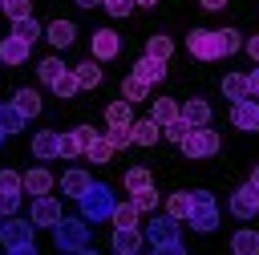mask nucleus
I'll return each instance as SVG.
<instances>
[{
	"instance_id": "1",
	"label": "nucleus",
	"mask_w": 259,
	"mask_h": 255,
	"mask_svg": "<svg viewBox=\"0 0 259 255\" xmlns=\"http://www.w3.org/2000/svg\"><path fill=\"white\" fill-rule=\"evenodd\" d=\"M182 219H174L170 210H162V215H154L142 231H146V247L150 251H158V255H182L186 247H182V227H178Z\"/></svg>"
},
{
	"instance_id": "2",
	"label": "nucleus",
	"mask_w": 259,
	"mask_h": 255,
	"mask_svg": "<svg viewBox=\"0 0 259 255\" xmlns=\"http://www.w3.org/2000/svg\"><path fill=\"white\" fill-rule=\"evenodd\" d=\"M53 243H57V251H69V255H89L97 243H93V227H89V219L85 215H77V219H61L57 227H53Z\"/></svg>"
},
{
	"instance_id": "3",
	"label": "nucleus",
	"mask_w": 259,
	"mask_h": 255,
	"mask_svg": "<svg viewBox=\"0 0 259 255\" xmlns=\"http://www.w3.org/2000/svg\"><path fill=\"white\" fill-rule=\"evenodd\" d=\"M36 223L32 219H16V215H4V223H0V243H4V251L8 255H32L36 251Z\"/></svg>"
},
{
	"instance_id": "4",
	"label": "nucleus",
	"mask_w": 259,
	"mask_h": 255,
	"mask_svg": "<svg viewBox=\"0 0 259 255\" xmlns=\"http://www.w3.org/2000/svg\"><path fill=\"white\" fill-rule=\"evenodd\" d=\"M113 206H117V194H113V186H105V182H93V186L77 198V210H81L89 223L113 219Z\"/></svg>"
},
{
	"instance_id": "5",
	"label": "nucleus",
	"mask_w": 259,
	"mask_h": 255,
	"mask_svg": "<svg viewBox=\"0 0 259 255\" xmlns=\"http://www.w3.org/2000/svg\"><path fill=\"white\" fill-rule=\"evenodd\" d=\"M186 49H190V57H198V61H223L219 28H190V36H186Z\"/></svg>"
},
{
	"instance_id": "6",
	"label": "nucleus",
	"mask_w": 259,
	"mask_h": 255,
	"mask_svg": "<svg viewBox=\"0 0 259 255\" xmlns=\"http://www.w3.org/2000/svg\"><path fill=\"white\" fill-rule=\"evenodd\" d=\"M178 146H182V154H186V158H210V154L219 150V134H214V130H206V125H194Z\"/></svg>"
},
{
	"instance_id": "7",
	"label": "nucleus",
	"mask_w": 259,
	"mask_h": 255,
	"mask_svg": "<svg viewBox=\"0 0 259 255\" xmlns=\"http://www.w3.org/2000/svg\"><path fill=\"white\" fill-rule=\"evenodd\" d=\"M227 210H231L235 219H255V215H259V182L247 178V182L227 198Z\"/></svg>"
},
{
	"instance_id": "8",
	"label": "nucleus",
	"mask_w": 259,
	"mask_h": 255,
	"mask_svg": "<svg viewBox=\"0 0 259 255\" xmlns=\"http://www.w3.org/2000/svg\"><path fill=\"white\" fill-rule=\"evenodd\" d=\"M28 219L36 223V227H57L65 215H61V198H53V194H36L32 198V206H28Z\"/></svg>"
},
{
	"instance_id": "9",
	"label": "nucleus",
	"mask_w": 259,
	"mask_h": 255,
	"mask_svg": "<svg viewBox=\"0 0 259 255\" xmlns=\"http://www.w3.org/2000/svg\"><path fill=\"white\" fill-rule=\"evenodd\" d=\"M97 138V130L93 125H77V130H65L61 134V158H81L85 154V146Z\"/></svg>"
},
{
	"instance_id": "10",
	"label": "nucleus",
	"mask_w": 259,
	"mask_h": 255,
	"mask_svg": "<svg viewBox=\"0 0 259 255\" xmlns=\"http://www.w3.org/2000/svg\"><path fill=\"white\" fill-rule=\"evenodd\" d=\"M146 247V231L142 227H113V251L117 255H138Z\"/></svg>"
},
{
	"instance_id": "11",
	"label": "nucleus",
	"mask_w": 259,
	"mask_h": 255,
	"mask_svg": "<svg viewBox=\"0 0 259 255\" xmlns=\"http://www.w3.org/2000/svg\"><path fill=\"white\" fill-rule=\"evenodd\" d=\"M231 125L235 130H259V101L255 97L231 101Z\"/></svg>"
},
{
	"instance_id": "12",
	"label": "nucleus",
	"mask_w": 259,
	"mask_h": 255,
	"mask_svg": "<svg viewBox=\"0 0 259 255\" xmlns=\"http://www.w3.org/2000/svg\"><path fill=\"white\" fill-rule=\"evenodd\" d=\"M117 49H121V36L113 28H93V57L97 61H113Z\"/></svg>"
},
{
	"instance_id": "13",
	"label": "nucleus",
	"mask_w": 259,
	"mask_h": 255,
	"mask_svg": "<svg viewBox=\"0 0 259 255\" xmlns=\"http://www.w3.org/2000/svg\"><path fill=\"white\" fill-rule=\"evenodd\" d=\"M198 235H210L214 227H219V206L214 202H194V210H190V219H186Z\"/></svg>"
},
{
	"instance_id": "14",
	"label": "nucleus",
	"mask_w": 259,
	"mask_h": 255,
	"mask_svg": "<svg viewBox=\"0 0 259 255\" xmlns=\"http://www.w3.org/2000/svg\"><path fill=\"white\" fill-rule=\"evenodd\" d=\"M134 73L146 81V85H158L162 77H166V61H158V57H150V53H142L138 61H134Z\"/></svg>"
},
{
	"instance_id": "15",
	"label": "nucleus",
	"mask_w": 259,
	"mask_h": 255,
	"mask_svg": "<svg viewBox=\"0 0 259 255\" xmlns=\"http://www.w3.org/2000/svg\"><path fill=\"white\" fill-rule=\"evenodd\" d=\"M32 154H36L40 162L61 158V134H57V130H40V134L32 138Z\"/></svg>"
},
{
	"instance_id": "16",
	"label": "nucleus",
	"mask_w": 259,
	"mask_h": 255,
	"mask_svg": "<svg viewBox=\"0 0 259 255\" xmlns=\"http://www.w3.org/2000/svg\"><path fill=\"white\" fill-rule=\"evenodd\" d=\"M89 186H93V178H89L85 170H77V166L61 174V194H65V198H81Z\"/></svg>"
},
{
	"instance_id": "17",
	"label": "nucleus",
	"mask_w": 259,
	"mask_h": 255,
	"mask_svg": "<svg viewBox=\"0 0 259 255\" xmlns=\"http://www.w3.org/2000/svg\"><path fill=\"white\" fill-rule=\"evenodd\" d=\"M28 49H32L28 40H20V36L8 32V36L0 40V61H4V65H24V61H28Z\"/></svg>"
},
{
	"instance_id": "18",
	"label": "nucleus",
	"mask_w": 259,
	"mask_h": 255,
	"mask_svg": "<svg viewBox=\"0 0 259 255\" xmlns=\"http://www.w3.org/2000/svg\"><path fill=\"white\" fill-rule=\"evenodd\" d=\"M45 36H49L53 49H69V45L77 40V24H73V20H53V24L45 28Z\"/></svg>"
},
{
	"instance_id": "19",
	"label": "nucleus",
	"mask_w": 259,
	"mask_h": 255,
	"mask_svg": "<svg viewBox=\"0 0 259 255\" xmlns=\"http://www.w3.org/2000/svg\"><path fill=\"white\" fill-rule=\"evenodd\" d=\"M182 117H186L190 125H206V121H210V101H206V97H186V101H182Z\"/></svg>"
},
{
	"instance_id": "20",
	"label": "nucleus",
	"mask_w": 259,
	"mask_h": 255,
	"mask_svg": "<svg viewBox=\"0 0 259 255\" xmlns=\"http://www.w3.org/2000/svg\"><path fill=\"white\" fill-rule=\"evenodd\" d=\"M231 251H235V255H259V231L239 227V231L231 235Z\"/></svg>"
},
{
	"instance_id": "21",
	"label": "nucleus",
	"mask_w": 259,
	"mask_h": 255,
	"mask_svg": "<svg viewBox=\"0 0 259 255\" xmlns=\"http://www.w3.org/2000/svg\"><path fill=\"white\" fill-rule=\"evenodd\" d=\"M8 32H12V36H20V40H28V45H36V40L45 36V28H40V24L32 20V12H28V16H16Z\"/></svg>"
},
{
	"instance_id": "22",
	"label": "nucleus",
	"mask_w": 259,
	"mask_h": 255,
	"mask_svg": "<svg viewBox=\"0 0 259 255\" xmlns=\"http://www.w3.org/2000/svg\"><path fill=\"white\" fill-rule=\"evenodd\" d=\"M105 121L109 125H134V101H125V97L109 101L105 105Z\"/></svg>"
},
{
	"instance_id": "23",
	"label": "nucleus",
	"mask_w": 259,
	"mask_h": 255,
	"mask_svg": "<svg viewBox=\"0 0 259 255\" xmlns=\"http://www.w3.org/2000/svg\"><path fill=\"white\" fill-rule=\"evenodd\" d=\"M24 190H28L32 198H36V194H49V190H53V174H49L45 166H32V170L24 174Z\"/></svg>"
},
{
	"instance_id": "24",
	"label": "nucleus",
	"mask_w": 259,
	"mask_h": 255,
	"mask_svg": "<svg viewBox=\"0 0 259 255\" xmlns=\"http://www.w3.org/2000/svg\"><path fill=\"white\" fill-rule=\"evenodd\" d=\"M223 93H227L231 101L251 97V81H247V73H227V77H223Z\"/></svg>"
},
{
	"instance_id": "25",
	"label": "nucleus",
	"mask_w": 259,
	"mask_h": 255,
	"mask_svg": "<svg viewBox=\"0 0 259 255\" xmlns=\"http://www.w3.org/2000/svg\"><path fill=\"white\" fill-rule=\"evenodd\" d=\"M182 113V105H174L170 97H150V117L158 121V125H166V121H174Z\"/></svg>"
},
{
	"instance_id": "26",
	"label": "nucleus",
	"mask_w": 259,
	"mask_h": 255,
	"mask_svg": "<svg viewBox=\"0 0 259 255\" xmlns=\"http://www.w3.org/2000/svg\"><path fill=\"white\" fill-rule=\"evenodd\" d=\"M12 105H16L24 117H36V113H40V93H36V89H16V93H12Z\"/></svg>"
},
{
	"instance_id": "27",
	"label": "nucleus",
	"mask_w": 259,
	"mask_h": 255,
	"mask_svg": "<svg viewBox=\"0 0 259 255\" xmlns=\"http://www.w3.org/2000/svg\"><path fill=\"white\" fill-rule=\"evenodd\" d=\"M24 121H28V117H24L12 101H0V125H4V134H20Z\"/></svg>"
},
{
	"instance_id": "28",
	"label": "nucleus",
	"mask_w": 259,
	"mask_h": 255,
	"mask_svg": "<svg viewBox=\"0 0 259 255\" xmlns=\"http://www.w3.org/2000/svg\"><path fill=\"white\" fill-rule=\"evenodd\" d=\"M121 97H125V101H150V85H146L138 73H130V77L121 81Z\"/></svg>"
},
{
	"instance_id": "29",
	"label": "nucleus",
	"mask_w": 259,
	"mask_h": 255,
	"mask_svg": "<svg viewBox=\"0 0 259 255\" xmlns=\"http://www.w3.org/2000/svg\"><path fill=\"white\" fill-rule=\"evenodd\" d=\"M158 134H162V125H158L154 117L134 121V142H138V146H154V142H158Z\"/></svg>"
},
{
	"instance_id": "30",
	"label": "nucleus",
	"mask_w": 259,
	"mask_h": 255,
	"mask_svg": "<svg viewBox=\"0 0 259 255\" xmlns=\"http://www.w3.org/2000/svg\"><path fill=\"white\" fill-rule=\"evenodd\" d=\"M166 210H170L174 219H190V210H194V194H190V190L170 194V198H166Z\"/></svg>"
},
{
	"instance_id": "31",
	"label": "nucleus",
	"mask_w": 259,
	"mask_h": 255,
	"mask_svg": "<svg viewBox=\"0 0 259 255\" xmlns=\"http://www.w3.org/2000/svg\"><path fill=\"white\" fill-rule=\"evenodd\" d=\"M97 57H89V61H81V65H73L77 69V77H81V89H97L101 85V65H93Z\"/></svg>"
},
{
	"instance_id": "32",
	"label": "nucleus",
	"mask_w": 259,
	"mask_h": 255,
	"mask_svg": "<svg viewBox=\"0 0 259 255\" xmlns=\"http://www.w3.org/2000/svg\"><path fill=\"white\" fill-rule=\"evenodd\" d=\"M85 158H89V162H109V158H113V142H109L105 134H97V138L85 146Z\"/></svg>"
},
{
	"instance_id": "33",
	"label": "nucleus",
	"mask_w": 259,
	"mask_h": 255,
	"mask_svg": "<svg viewBox=\"0 0 259 255\" xmlns=\"http://www.w3.org/2000/svg\"><path fill=\"white\" fill-rule=\"evenodd\" d=\"M138 215H142V210H138V202H134V198H125V202H117V206H113V227H138Z\"/></svg>"
},
{
	"instance_id": "34",
	"label": "nucleus",
	"mask_w": 259,
	"mask_h": 255,
	"mask_svg": "<svg viewBox=\"0 0 259 255\" xmlns=\"http://www.w3.org/2000/svg\"><path fill=\"white\" fill-rule=\"evenodd\" d=\"M146 53H150V57H158V61H170V53H174V40H170L166 32H154V36L146 40Z\"/></svg>"
},
{
	"instance_id": "35",
	"label": "nucleus",
	"mask_w": 259,
	"mask_h": 255,
	"mask_svg": "<svg viewBox=\"0 0 259 255\" xmlns=\"http://www.w3.org/2000/svg\"><path fill=\"white\" fill-rule=\"evenodd\" d=\"M77 89H81V77H77V69H65V73L53 81V93H57V97H73Z\"/></svg>"
},
{
	"instance_id": "36",
	"label": "nucleus",
	"mask_w": 259,
	"mask_h": 255,
	"mask_svg": "<svg viewBox=\"0 0 259 255\" xmlns=\"http://www.w3.org/2000/svg\"><path fill=\"white\" fill-rule=\"evenodd\" d=\"M65 73V65H61V57H45V61H36V77L45 81V85H53L57 77Z\"/></svg>"
},
{
	"instance_id": "37",
	"label": "nucleus",
	"mask_w": 259,
	"mask_h": 255,
	"mask_svg": "<svg viewBox=\"0 0 259 255\" xmlns=\"http://www.w3.org/2000/svg\"><path fill=\"white\" fill-rule=\"evenodd\" d=\"M130 198L138 202V210H142V215L158 206V190H154V182H146V186H138V190H130Z\"/></svg>"
},
{
	"instance_id": "38",
	"label": "nucleus",
	"mask_w": 259,
	"mask_h": 255,
	"mask_svg": "<svg viewBox=\"0 0 259 255\" xmlns=\"http://www.w3.org/2000/svg\"><path fill=\"white\" fill-rule=\"evenodd\" d=\"M219 45H223V57L239 53V49H243V36H239V28H219Z\"/></svg>"
},
{
	"instance_id": "39",
	"label": "nucleus",
	"mask_w": 259,
	"mask_h": 255,
	"mask_svg": "<svg viewBox=\"0 0 259 255\" xmlns=\"http://www.w3.org/2000/svg\"><path fill=\"white\" fill-rule=\"evenodd\" d=\"M190 130H194V125H190V121H186V117H182V113H178V117H174V121H166V125H162V134H166V138H170V142H182V138H186V134H190Z\"/></svg>"
},
{
	"instance_id": "40",
	"label": "nucleus",
	"mask_w": 259,
	"mask_h": 255,
	"mask_svg": "<svg viewBox=\"0 0 259 255\" xmlns=\"http://www.w3.org/2000/svg\"><path fill=\"white\" fill-rule=\"evenodd\" d=\"M105 138L113 142V150H121V146H130V142H134V125H109V130H105Z\"/></svg>"
},
{
	"instance_id": "41",
	"label": "nucleus",
	"mask_w": 259,
	"mask_h": 255,
	"mask_svg": "<svg viewBox=\"0 0 259 255\" xmlns=\"http://www.w3.org/2000/svg\"><path fill=\"white\" fill-rule=\"evenodd\" d=\"M146 182H150V170H146V166H130V170H125V194L138 190V186H146Z\"/></svg>"
},
{
	"instance_id": "42",
	"label": "nucleus",
	"mask_w": 259,
	"mask_h": 255,
	"mask_svg": "<svg viewBox=\"0 0 259 255\" xmlns=\"http://www.w3.org/2000/svg\"><path fill=\"white\" fill-rule=\"evenodd\" d=\"M20 210V190H0V215H16Z\"/></svg>"
},
{
	"instance_id": "43",
	"label": "nucleus",
	"mask_w": 259,
	"mask_h": 255,
	"mask_svg": "<svg viewBox=\"0 0 259 255\" xmlns=\"http://www.w3.org/2000/svg\"><path fill=\"white\" fill-rule=\"evenodd\" d=\"M0 190H20V194H24V174H16V170H0Z\"/></svg>"
},
{
	"instance_id": "44",
	"label": "nucleus",
	"mask_w": 259,
	"mask_h": 255,
	"mask_svg": "<svg viewBox=\"0 0 259 255\" xmlns=\"http://www.w3.org/2000/svg\"><path fill=\"white\" fill-rule=\"evenodd\" d=\"M101 8H105L109 16H130L138 4H134V0H101Z\"/></svg>"
},
{
	"instance_id": "45",
	"label": "nucleus",
	"mask_w": 259,
	"mask_h": 255,
	"mask_svg": "<svg viewBox=\"0 0 259 255\" xmlns=\"http://www.w3.org/2000/svg\"><path fill=\"white\" fill-rule=\"evenodd\" d=\"M0 8L16 20V16H28V0H0Z\"/></svg>"
},
{
	"instance_id": "46",
	"label": "nucleus",
	"mask_w": 259,
	"mask_h": 255,
	"mask_svg": "<svg viewBox=\"0 0 259 255\" xmlns=\"http://www.w3.org/2000/svg\"><path fill=\"white\" fill-rule=\"evenodd\" d=\"M243 53H247V57H251V61L259 65V32H255L251 40H243Z\"/></svg>"
},
{
	"instance_id": "47",
	"label": "nucleus",
	"mask_w": 259,
	"mask_h": 255,
	"mask_svg": "<svg viewBox=\"0 0 259 255\" xmlns=\"http://www.w3.org/2000/svg\"><path fill=\"white\" fill-rule=\"evenodd\" d=\"M247 81H251V97H259V65L247 73Z\"/></svg>"
},
{
	"instance_id": "48",
	"label": "nucleus",
	"mask_w": 259,
	"mask_h": 255,
	"mask_svg": "<svg viewBox=\"0 0 259 255\" xmlns=\"http://www.w3.org/2000/svg\"><path fill=\"white\" fill-rule=\"evenodd\" d=\"M190 194H194V202H214V194H210V190H190Z\"/></svg>"
},
{
	"instance_id": "49",
	"label": "nucleus",
	"mask_w": 259,
	"mask_h": 255,
	"mask_svg": "<svg viewBox=\"0 0 259 255\" xmlns=\"http://www.w3.org/2000/svg\"><path fill=\"white\" fill-rule=\"evenodd\" d=\"M223 4H227V0H202V8H210V12H219Z\"/></svg>"
},
{
	"instance_id": "50",
	"label": "nucleus",
	"mask_w": 259,
	"mask_h": 255,
	"mask_svg": "<svg viewBox=\"0 0 259 255\" xmlns=\"http://www.w3.org/2000/svg\"><path fill=\"white\" fill-rule=\"evenodd\" d=\"M77 8H93V4H101V0H73Z\"/></svg>"
},
{
	"instance_id": "51",
	"label": "nucleus",
	"mask_w": 259,
	"mask_h": 255,
	"mask_svg": "<svg viewBox=\"0 0 259 255\" xmlns=\"http://www.w3.org/2000/svg\"><path fill=\"white\" fill-rule=\"evenodd\" d=\"M134 4H138V8H154L158 0H134Z\"/></svg>"
},
{
	"instance_id": "52",
	"label": "nucleus",
	"mask_w": 259,
	"mask_h": 255,
	"mask_svg": "<svg viewBox=\"0 0 259 255\" xmlns=\"http://www.w3.org/2000/svg\"><path fill=\"white\" fill-rule=\"evenodd\" d=\"M251 182H259V166H255V170H251Z\"/></svg>"
},
{
	"instance_id": "53",
	"label": "nucleus",
	"mask_w": 259,
	"mask_h": 255,
	"mask_svg": "<svg viewBox=\"0 0 259 255\" xmlns=\"http://www.w3.org/2000/svg\"><path fill=\"white\" fill-rule=\"evenodd\" d=\"M4 138H8V134H4V125H0V146H4Z\"/></svg>"
},
{
	"instance_id": "54",
	"label": "nucleus",
	"mask_w": 259,
	"mask_h": 255,
	"mask_svg": "<svg viewBox=\"0 0 259 255\" xmlns=\"http://www.w3.org/2000/svg\"><path fill=\"white\" fill-rule=\"evenodd\" d=\"M0 223H4V215H0Z\"/></svg>"
},
{
	"instance_id": "55",
	"label": "nucleus",
	"mask_w": 259,
	"mask_h": 255,
	"mask_svg": "<svg viewBox=\"0 0 259 255\" xmlns=\"http://www.w3.org/2000/svg\"><path fill=\"white\" fill-rule=\"evenodd\" d=\"M0 65H4V61H0Z\"/></svg>"
}]
</instances>
